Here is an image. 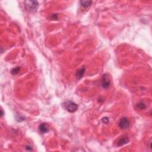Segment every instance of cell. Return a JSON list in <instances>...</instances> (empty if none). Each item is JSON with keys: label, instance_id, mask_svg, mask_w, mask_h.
I'll return each mask as SVG.
<instances>
[{"label": "cell", "instance_id": "obj_10", "mask_svg": "<svg viewBox=\"0 0 152 152\" xmlns=\"http://www.w3.org/2000/svg\"><path fill=\"white\" fill-rule=\"evenodd\" d=\"M20 70V67H17L16 68H13L11 70V74L13 75H16L19 73Z\"/></svg>", "mask_w": 152, "mask_h": 152}, {"label": "cell", "instance_id": "obj_4", "mask_svg": "<svg viewBox=\"0 0 152 152\" xmlns=\"http://www.w3.org/2000/svg\"><path fill=\"white\" fill-rule=\"evenodd\" d=\"M111 85V80L109 79V76L107 74L103 75L102 78V86L105 89H108Z\"/></svg>", "mask_w": 152, "mask_h": 152}, {"label": "cell", "instance_id": "obj_3", "mask_svg": "<svg viewBox=\"0 0 152 152\" xmlns=\"http://www.w3.org/2000/svg\"><path fill=\"white\" fill-rule=\"evenodd\" d=\"M130 121L127 117H123L119 122V127L122 130H126L130 127Z\"/></svg>", "mask_w": 152, "mask_h": 152}, {"label": "cell", "instance_id": "obj_2", "mask_svg": "<svg viewBox=\"0 0 152 152\" xmlns=\"http://www.w3.org/2000/svg\"><path fill=\"white\" fill-rule=\"evenodd\" d=\"M39 3L36 1H27L25 2V8L29 12H34L37 10Z\"/></svg>", "mask_w": 152, "mask_h": 152}, {"label": "cell", "instance_id": "obj_13", "mask_svg": "<svg viewBox=\"0 0 152 152\" xmlns=\"http://www.w3.org/2000/svg\"><path fill=\"white\" fill-rule=\"evenodd\" d=\"M3 115H4V112H3V110L1 109V117H3Z\"/></svg>", "mask_w": 152, "mask_h": 152}, {"label": "cell", "instance_id": "obj_9", "mask_svg": "<svg viewBox=\"0 0 152 152\" xmlns=\"http://www.w3.org/2000/svg\"><path fill=\"white\" fill-rule=\"evenodd\" d=\"M137 108H138L139 109L143 110L146 108V105L143 102H140L138 103H137Z\"/></svg>", "mask_w": 152, "mask_h": 152}, {"label": "cell", "instance_id": "obj_5", "mask_svg": "<svg viewBox=\"0 0 152 152\" xmlns=\"http://www.w3.org/2000/svg\"><path fill=\"white\" fill-rule=\"evenodd\" d=\"M129 142V138L127 136H122L121 137V138L119 139V140L117 142L116 145L118 147H121V146H123L125 144H127Z\"/></svg>", "mask_w": 152, "mask_h": 152}, {"label": "cell", "instance_id": "obj_8", "mask_svg": "<svg viewBox=\"0 0 152 152\" xmlns=\"http://www.w3.org/2000/svg\"><path fill=\"white\" fill-rule=\"evenodd\" d=\"M80 5L82 6L84 8H88L92 4V1H80Z\"/></svg>", "mask_w": 152, "mask_h": 152}, {"label": "cell", "instance_id": "obj_11", "mask_svg": "<svg viewBox=\"0 0 152 152\" xmlns=\"http://www.w3.org/2000/svg\"><path fill=\"white\" fill-rule=\"evenodd\" d=\"M102 121L103 123H105V124H108L109 122V119L108 117H104L102 119Z\"/></svg>", "mask_w": 152, "mask_h": 152}, {"label": "cell", "instance_id": "obj_7", "mask_svg": "<svg viewBox=\"0 0 152 152\" xmlns=\"http://www.w3.org/2000/svg\"><path fill=\"white\" fill-rule=\"evenodd\" d=\"M39 130L42 133H46L49 131V126L47 124L42 123L39 125Z\"/></svg>", "mask_w": 152, "mask_h": 152}, {"label": "cell", "instance_id": "obj_12", "mask_svg": "<svg viewBox=\"0 0 152 152\" xmlns=\"http://www.w3.org/2000/svg\"><path fill=\"white\" fill-rule=\"evenodd\" d=\"M51 17H52V19H54V20H56L58 19V16L57 14H53L52 16H51Z\"/></svg>", "mask_w": 152, "mask_h": 152}, {"label": "cell", "instance_id": "obj_6", "mask_svg": "<svg viewBox=\"0 0 152 152\" xmlns=\"http://www.w3.org/2000/svg\"><path fill=\"white\" fill-rule=\"evenodd\" d=\"M85 71H86V68L85 66H83L81 68L77 69L76 73V77L77 79V80L81 79V78L83 77L84 74H85Z\"/></svg>", "mask_w": 152, "mask_h": 152}, {"label": "cell", "instance_id": "obj_1", "mask_svg": "<svg viewBox=\"0 0 152 152\" xmlns=\"http://www.w3.org/2000/svg\"><path fill=\"white\" fill-rule=\"evenodd\" d=\"M63 107L68 112L71 113L75 112L78 108V106L77 104H76L72 101H69V100L64 102L63 103Z\"/></svg>", "mask_w": 152, "mask_h": 152}]
</instances>
